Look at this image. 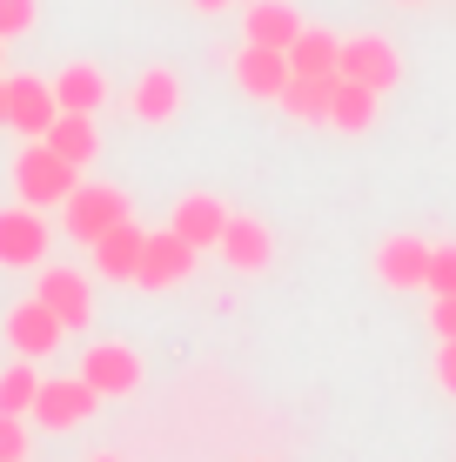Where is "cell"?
Masks as SVG:
<instances>
[{"instance_id": "1", "label": "cell", "mask_w": 456, "mask_h": 462, "mask_svg": "<svg viewBox=\"0 0 456 462\" xmlns=\"http://www.w3.org/2000/svg\"><path fill=\"white\" fill-rule=\"evenodd\" d=\"M74 188H81V168L60 162L47 141H27V148L14 154V195H21L27 208H41V215H47V208H60Z\"/></svg>"}, {"instance_id": "2", "label": "cell", "mask_w": 456, "mask_h": 462, "mask_svg": "<svg viewBox=\"0 0 456 462\" xmlns=\"http://www.w3.org/2000/svg\"><path fill=\"white\" fill-rule=\"evenodd\" d=\"M94 409H101V395H94L81 375H47L41 395H34V409H27V422L47 429V436H74Z\"/></svg>"}, {"instance_id": "3", "label": "cell", "mask_w": 456, "mask_h": 462, "mask_svg": "<svg viewBox=\"0 0 456 462\" xmlns=\"http://www.w3.org/2000/svg\"><path fill=\"white\" fill-rule=\"evenodd\" d=\"M60 215H68L60 228H68L81 248H94L115 221H128V195H121V188H107V181H81L68 201H60Z\"/></svg>"}, {"instance_id": "4", "label": "cell", "mask_w": 456, "mask_h": 462, "mask_svg": "<svg viewBox=\"0 0 456 462\" xmlns=\"http://www.w3.org/2000/svg\"><path fill=\"white\" fill-rule=\"evenodd\" d=\"M336 74H342V81H363L376 94H389L403 81V54L383 34H349V41H342V54H336Z\"/></svg>"}, {"instance_id": "5", "label": "cell", "mask_w": 456, "mask_h": 462, "mask_svg": "<svg viewBox=\"0 0 456 462\" xmlns=\"http://www.w3.org/2000/svg\"><path fill=\"white\" fill-rule=\"evenodd\" d=\"M88 382L101 402H115V395H135L141 389V356L128 342H88V356H81V369H74Z\"/></svg>"}, {"instance_id": "6", "label": "cell", "mask_w": 456, "mask_h": 462, "mask_svg": "<svg viewBox=\"0 0 456 462\" xmlns=\"http://www.w3.org/2000/svg\"><path fill=\"white\" fill-rule=\"evenodd\" d=\"M222 262L235 268V275H269V262H275V228L262 215H235L228 208V228H222Z\"/></svg>"}, {"instance_id": "7", "label": "cell", "mask_w": 456, "mask_h": 462, "mask_svg": "<svg viewBox=\"0 0 456 462\" xmlns=\"http://www.w3.org/2000/svg\"><path fill=\"white\" fill-rule=\"evenodd\" d=\"M47 242H54V228L41 221V208H27V201L0 208V268H41Z\"/></svg>"}, {"instance_id": "8", "label": "cell", "mask_w": 456, "mask_h": 462, "mask_svg": "<svg viewBox=\"0 0 456 462\" xmlns=\"http://www.w3.org/2000/svg\"><path fill=\"white\" fill-rule=\"evenodd\" d=\"M188 275H195V248H188L175 228H148V248H141V268H135V289H181Z\"/></svg>"}, {"instance_id": "9", "label": "cell", "mask_w": 456, "mask_h": 462, "mask_svg": "<svg viewBox=\"0 0 456 462\" xmlns=\"http://www.w3.org/2000/svg\"><path fill=\"white\" fill-rule=\"evenodd\" d=\"M34 301H47V309L60 315V328H68V336L94 322V289H88V275H81V268H47V262H41Z\"/></svg>"}, {"instance_id": "10", "label": "cell", "mask_w": 456, "mask_h": 462, "mask_svg": "<svg viewBox=\"0 0 456 462\" xmlns=\"http://www.w3.org/2000/svg\"><path fill=\"white\" fill-rule=\"evenodd\" d=\"M7 342H14V356H21V362H47L60 342H68V328H60V315L47 309V301L27 295L21 309L7 315Z\"/></svg>"}, {"instance_id": "11", "label": "cell", "mask_w": 456, "mask_h": 462, "mask_svg": "<svg viewBox=\"0 0 456 462\" xmlns=\"http://www.w3.org/2000/svg\"><path fill=\"white\" fill-rule=\"evenodd\" d=\"M128 115L148 121V127H168L181 115V74L175 68H141L135 88H128Z\"/></svg>"}, {"instance_id": "12", "label": "cell", "mask_w": 456, "mask_h": 462, "mask_svg": "<svg viewBox=\"0 0 456 462\" xmlns=\"http://www.w3.org/2000/svg\"><path fill=\"white\" fill-rule=\"evenodd\" d=\"M60 101H54V81H34V74H14L7 81V127H21L27 141H41L54 127Z\"/></svg>"}, {"instance_id": "13", "label": "cell", "mask_w": 456, "mask_h": 462, "mask_svg": "<svg viewBox=\"0 0 456 462\" xmlns=\"http://www.w3.org/2000/svg\"><path fill=\"white\" fill-rule=\"evenodd\" d=\"M235 88H242L248 101H275V94L289 88V54H282V47L242 41V54H235Z\"/></svg>"}, {"instance_id": "14", "label": "cell", "mask_w": 456, "mask_h": 462, "mask_svg": "<svg viewBox=\"0 0 456 462\" xmlns=\"http://www.w3.org/2000/svg\"><path fill=\"white\" fill-rule=\"evenodd\" d=\"M141 248H148V228H141L135 215H128V221H115V228L94 242V275H101V282H135Z\"/></svg>"}, {"instance_id": "15", "label": "cell", "mask_w": 456, "mask_h": 462, "mask_svg": "<svg viewBox=\"0 0 456 462\" xmlns=\"http://www.w3.org/2000/svg\"><path fill=\"white\" fill-rule=\"evenodd\" d=\"M168 228H175L181 242L201 254V248L222 242V228H228V201H222V195H181V201H175V215H168Z\"/></svg>"}, {"instance_id": "16", "label": "cell", "mask_w": 456, "mask_h": 462, "mask_svg": "<svg viewBox=\"0 0 456 462\" xmlns=\"http://www.w3.org/2000/svg\"><path fill=\"white\" fill-rule=\"evenodd\" d=\"M423 275H430V242L389 235V242L376 248V282H383V289H423Z\"/></svg>"}, {"instance_id": "17", "label": "cell", "mask_w": 456, "mask_h": 462, "mask_svg": "<svg viewBox=\"0 0 456 462\" xmlns=\"http://www.w3.org/2000/svg\"><path fill=\"white\" fill-rule=\"evenodd\" d=\"M295 34H302V14H295L289 0H248V7H242V41L282 47V54H289Z\"/></svg>"}, {"instance_id": "18", "label": "cell", "mask_w": 456, "mask_h": 462, "mask_svg": "<svg viewBox=\"0 0 456 462\" xmlns=\"http://www.w3.org/2000/svg\"><path fill=\"white\" fill-rule=\"evenodd\" d=\"M54 101H60V115H101L107 107V74L94 68V60H74V68H60Z\"/></svg>"}, {"instance_id": "19", "label": "cell", "mask_w": 456, "mask_h": 462, "mask_svg": "<svg viewBox=\"0 0 456 462\" xmlns=\"http://www.w3.org/2000/svg\"><path fill=\"white\" fill-rule=\"evenodd\" d=\"M41 141L60 154V162H74V168H88L94 154H101V127H94V115H54V127H47Z\"/></svg>"}, {"instance_id": "20", "label": "cell", "mask_w": 456, "mask_h": 462, "mask_svg": "<svg viewBox=\"0 0 456 462\" xmlns=\"http://www.w3.org/2000/svg\"><path fill=\"white\" fill-rule=\"evenodd\" d=\"M329 94H336V74H289L275 101L289 121H329Z\"/></svg>"}, {"instance_id": "21", "label": "cell", "mask_w": 456, "mask_h": 462, "mask_svg": "<svg viewBox=\"0 0 456 462\" xmlns=\"http://www.w3.org/2000/svg\"><path fill=\"white\" fill-rule=\"evenodd\" d=\"M376 101H383L376 88L342 81V74H336V94H329V127H342V134H363V127H376Z\"/></svg>"}, {"instance_id": "22", "label": "cell", "mask_w": 456, "mask_h": 462, "mask_svg": "<svg viewBox=\"0 0 456 462\" xmlns=\"http://www.w3.org/2000/svg\"><path fill=\"white\" fill-rule=\"evenodd\" d=\"M336 54H342V41L329 34V27L302 21V34L289 41V74H336Z\"/></svg>"}, {"instance_id": "23", "label": "cell", "mask_w": 456, "mask_h": 462, "mask_svg": "<svg viewBox=\"0 0 456 462\" xmlns=\"http://www.w3.org/2000/svg\"><path fill=\"white\" fill-rule=\"evenodd\" d=\"M41 395V375L34 362H14V369H0V416H27Z\"/></svg>"}, {"instance_id": "24", "label": "cell", "mask_w": 456, "mask_h": 462, "mask_svg": "<svg viewBox=\"0 0 456 462\" xmlns=\"http://www.w3.org/2000/svg\"><path fill=\"white\" fill-rule=\"evenodd\" d=\"M423 289H430V295H456V242L430 248V275H423Z\"/></svg>"}, {"instance_id": "25", "label": "cell", "mask_w": 456, "mask_h": 462, "mask_svg": "<svg viewBox=\"0 0 456 462\" xmlns=\"http://www.w3.org/2000/svg\"><path fill=\"white\" fill-rule=\"evenodd\" d=\"M34 14H41V0H0V41L27 34V27H34Z\"/></svg>"}, {"instance_id": "26", "label": "cell", "mask_w": 456, "mask_h": 462, "mask_svg": "<svg viewBox=\"0 0 456 462\" xmlns=\"http://www.w3.org/2000/svg\"><path fill=\"white\" fill-rule=\"evenodd\" d=\"M27 456V416H0V462Z\"/></svg>"}, {"instance_id": "27", "label": "cell", "mask_w": 456, "mask_h": 462, "mask_svg": "<svg viewBox=\"0 0 456 462\" xmlns=\"http://www.w3.org/2000/svg\"><path fill=\"white\" fill-rule=\"evenodd\" d=\"M430 328H436V342H456V295H436V309H430Z\"/></svg>"}, {"instance_id": "28", "label": "cell", "mask_w": 456, "mask_h": 462, "mask_svg": "<svg viewBox=\"0 0 456 462\" xmlns=\"http://www.w3.org/2000/svg\"><path fill=\"white\" fill-rule=\"evenodd\" d=\"M436 382H443V389L456 395V342H443V348H436Z\"/></svg>"}, {"instance_id": "29", "label": "cell", "mask_w": 456, "mask_h": 462, "mask_svg": "<svg viewBox=\"0 0 456 462\" xmlns=\"http://www.w3.org/2000/svg\"><path fill=\"white\" fill-rule=\"evenodd\" d=\"M188 7H195V14H228L235 0H188Z\"/></svg>"}, {"instance_id": "30", "label": "cell", "mask_w": 456, "mask_h": 462, "mask_svg": "<svg viewBox=\"0 0 456 462\" xmlns=\"http://www.w3.org/2000/svg\"><path fill=\"white\" fill-rule=\"evenodd\" d=\"M0 127H7V74H0Z\"/></svg>"}, {"instance_id": "31", "label": "cell", "mask_w": 456, "mask_h": 462, "mask_svg": "<svg viewBox=\"0 0 456 462\" xmlns=\"http://www.w3.org/2000/svg\"><path fill=\"white\" fill-rule=\"evenodd\" d=\"M88 462H121V456H88Z\"/></svg>"}, {"instance_id": "32", "label": "cell", "mask_w": 456, "mask_h": 462, "mask_svg": "<svg viewBox=\"0 0 456 462\" xmlns=\"http://www.w3.org/2000/svg\"><path fill=\"white\" fill-rule=\"evenodd\" d=\"M396 7H423V0H396Z\"/></svg>"}, {"instance_id": "33", "label": "cell", "mask_w": 456, "mask_h": 462, "mask_svg": "<svg viewBox=\"0 0 456 462\" xmlns=\"http://www.w3.org/2000/svg\"><path fill=\"white\" fill-rule=\"evenodd\" d=\"M248 462H269V456H248Z\"/></svg>"}, {"instance_id": "34", "label": "cell", "mask_w": 456, "mask_h": 462, "mask_svg": "<svg viewBox=\"0 0 456 462\" xmlns=\"http://www.w3.org/2000/svg\"><path fill=\"white\" fill-rule=\"evenodd\" d=\"M0 47H7V41H0Z\"/></svg>"}, {"instance_id": "35", "label": "cell", "mask_w": 456, "mask_h": 462, "mask_svg": "<svg viewBox=\"0 0 456 462\" xmlns=\"http://www.w3.org/2000/svg\"><path fill=\"white\" fill-rule=\"evenodd\" d=\"M21 462H27V456H21Z\"/></svg>"}]
</instances>
